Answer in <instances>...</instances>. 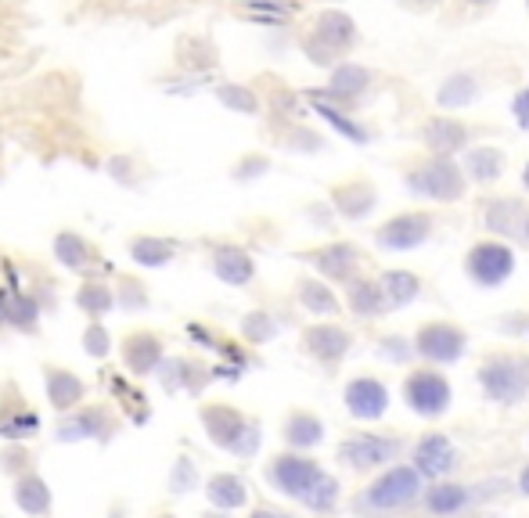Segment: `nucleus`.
<instances>
[{
	"label": "nucleus",
	"mask_w": 529,
	"mask_h": 518,
	"mask_svg": "<svg viewBox=\"0 0 529 518\" xmlns=\"http://www.w3.org/2000/svg\"><path fill=\"white\" fill-rule=\"evenodd\" d=\"M202 425H206L209 439H213L216 447L231 450L238 457H252L260 450V425L249 421L242 411H234L227 403H206L202 411H198Z\"/></svg>",
	"instance_id": "f257e3e1"
},
{
	"label": "nucleus",
	"mask_w": 529,
	"mask_h": 518,
	"mask_svg": "<svg viewBox=\"0 0 529 518\" xmlns=\"http://www.w3.org/2000/svg\"><path fill=\"white\" fill-rule=\"evenodd\" d=\"M486 396L497 403H519L529 393V360L515 353H497L479 367Z\"/></svg>",
	"instance_id": "f03ea898"
},
{
	"label": "nucleus",
	"mask_w": 529,
	"mask_h": 518,
	"mask_svg": "<svg viewBox=\"0 0 529 518\" xmlns=\"http://www.w3.org/2000/svg\"><path fill=\"white\" fill-rule=\"evenodd\" d=\"M267 479H270V486H274L278 493H285V497L306 501V497H310V490H314V486L324 479V468L317 465V461H310V457L281 454V457H274V461H270Z\"/></svg>",
	"instance_id": "7ed1b4c3"
},
{
	"label": "nucleus",
	"mask_w": 529,
	"mask_h": 518,
	"mask_svg": "<svg viewBox=\"0 0 529 518\" xmlns=\"http://www.w3.org/2000/svg\"><path fill=\"white\" fill-rule=\"evenodd\" d=\"M422 490V472L418 468H389L378 483H371V490L364 493V504L375 511H389V508H404L418 497Z\"/></svg>",
	"instance_id": "20e7f679"
},
{
	"label": "nucleus",
	"mask_w": 529,
	"mask_h": 518,
	"mask_svg": "<svg viewBox=\"0 0 529 518\" xmlns=\"http://www.w3.org/2000/svg\"><path fill=\"white\" fill-rule=\"evenodd\" d=\"M404 396L407 407H414L425 418H436V414H443L450 407V385L436 371H414V375H407Z\"/></svg>",
	"instance_id": "39448f33"
},
{
	"label": "nucleus",
	"mask_w": 529,
	"mask_h": 518,
	"mask_svg": "<svg viewBox=\"0 0 529 518\" xmlns=\"http://www.w3.org/2000/svg\"><path fill=\"white\" fill-rule=\"evenodd\" d=\"M116 429V418L108 407H76L58 425V443H80V439H108Z\"/></svg>",
	"instance_id": "423d86ee"
},
{
	"label": "nucleus",
	"mask_w": 529,
	"mask_h": 518,
	"mask_svg": "<svg viewBox=\"0 0 529 518\" xmlns=\"http://www.w3.org/2000/svg\"><path fill=\"white\" fill-rule=\"evenodd\" d=\"M400 454V439H382V436H353L339 447V461L350 468H375L386 465Z\"/></svg>",
	"instance_id": "0eeeda50"
},
{
	"label": "nucleus",
	"mask_w": 529,
	"mask_h": 518,
	"mask_svg": "<svg viewBox=\"0 0 529 518\" xmlns=\"http://www.w3.org/2000/svg\"><path fill=\"white\" fill-rule=\"evenodd\" d=\"M512 267H515V259L508 245L483 242L468 252V274L476 277L479 285H501L504 277L512 274Z\"/></svg>",
	"instance_id": "6e6552de"
},
{
	"label": "nucleus",
	"mask_w": 529,
	"mask_h": 518,
	"mask_svg": "<svg viewBox=\"0 0 529 518\" xmlns=\"http://www.w3.org/2000/svg\"><path fill=\"white\" fill-rule=\"evenodd\" d=\"M119 353H123V364L130 375H152V371H159V364H162V339L155 335V331L137 328L123 339Z\"/></svg>",
	"instance_id": "1a4fd4ad"
},
{
	"label": "nucleus",
	"mask_w": 529,
	"mask_h": 518,
	"mask_svg": "<svg viewBox=\"0 0 529 518\" xmlns=\"http://www.w3.org/2000/svg\"><path fill=\"white\" fill-rule=\"evenodd\" d=\"M414 349L429 360L450 364V360L461 357L465 335H461V328H454V324H425V328L418 331V339H414Z\"/></svg>",
	"instance_id": "9d476101"
},
{
	"label": "nucleus",
	"mask_w": 529,
	"mask_h": 518,
	"mask_svg": "<svg viewBox=\"0 0 529 518\" xmlns=\"http://www.w3.org/2000/svg\"><path fill=\"white\" fill-rule=\"evenodd\" d=\"M346 407H350L353 418H382L389 407V393L386 385L378 382V378H353L346 385Z\"/></svg>",
	"instance_id": "9b49d317"
},
{
	"label": "nucleus",
	"mask_w": 529,
	"mask_h": 518,
	"mask_svg": "<svg viewBox=\"0 0 529 518\" xmlns=\"http://www.w3.org/2000/svg\"><path fill=\"white\" fill-rule=\"evenodd\" d=\"M414 191H422V195L429 198H440V202H450V198H458L461 191H465V180H461V173L450 166V162H432V166H425L418 177L411 180Z\"/></svg>",
	"instance_id": "f8f14e48"
},
{
	"label": "nucleus",
	"mask_w": 529,
	"mask_h": 518,
	"mask_svg": "<svg viewBox=\"0 0 529 518\" xmlns=\"http://www.w3.org/2000/svg\"><path fill=\"white\" fill-rule=\"evenodd\" d=\"M429 216L425 213H407V216H396L389 220L382 231H378V245H386V249H414V245H422L429 238Z\"/></svg>",
	"instance_id": "ddd939ff"
},
{
	"label": "nucleus",
	"mask_w": 529,
	"mask_h": 518,
	"mask_svg": "<svg viewBox=\"0 0 529 518\" xmlns=\"http://www.w3.org/2000/svg\"><path fill=\"white\" fill-rule=\"evenodd\" d=\"M44 385H47V400H51L54 411H76V407H83V382L80 375H72V371H65V367H47L44 371Z\"/></svg>",
	"instance_id": "4468645a"
},
{
	"label": "nucleus",
	"mask_w": 529,
	"mask_h": 518,
	"mask_svg": "<svg viewBox=\"0 0 529 518\" xmlns=\"http://www.w3.org/2000/svg\"><path fill=\"white\" fill-rule=\"evenodd\" d=\"M414 461H418L414 468H418L422 475H447V472H454V465H458V454H454L447 436L432 432V436H425L422 443H418Z\"/></svg>",
	"instance_id": "2eb2a0df"
},
{
	"label": "nucleus",
	"mask_w": 529,
	"mask_h": 518,
	"mask_svg": "<svg viewBox=\"0 0 529 518\" xmlns=\"http://www.w3.org/2000/svg\"><path fill=\"white\" fill-rule=\"evenodd\" d=\"M40 432V414L22 396L0 403V439H29Z\"/></svg>",
	"instance_id": "dca6fc26"
},
{
	"label": "nucleus",
	"mask_w": 529,
	"mask_h": 518,
	"mask_svg": "<svg viewBox=\"0 0 529 518\" xmlns=\"http://www.w3.org/2000/svg\"><path fill=\"white\" fill-rule=\"evenodd\" d=\"M303 346L306 353H314L317 360H339L346 349H350V335L342 328H335V324H317V328H310L303 335Z\"/></svg>",
	"instance_id": "f3484780"
},
{
	"label": "nucleus",
	"mask_w": 529,
	"mask_h": 518,
	"mask_svg": "<svg viewBox=\"0 0 529 518\" xmlns=\"http://www.w3.org/2000/svg\"><path fill=\"white\" fill-rule=\"evenodd\" d=\"M15 504L26 511V515L40 518L51 511V490H47V483L36 472H22L15 483Z\"/></svg>",
	"instance_id": "a211bd4d"
},
{
	"label": "nucleus",
	"mask_w": 529,
	"mask_h": 518,
	"mask_svg": "<svg viewBox=\"0 0 529 518\" xmlns=\"http://www.w3.org/2000/svg\"><path fill=\"white\" fill-rule=\"evenodd\" d=\"M213 270H216V277H220V281H227V285H249L252 274H256L249 252L234 249V245H227V249H216Z\"/></svg>",
	"instance_id": "6ab92c4d"
},
{
	"label": "nucleus",
	"mask_w": 529,
	"mask_h": 518,
	"mask_svg": "<svg viewBox=\"0 0 529 518\" xmlns=\"http://www.w3.org/2000/svg\"><path fill=\"white\" fill-rule=\"evenodd\" d=\"M206 497H209V504H213V508L234 511V508H242V504L249 501V490H245V483L238 479V475L220 472V475H213V479L206 483Z\"/></svg>",
	"instance_id": "aec40b11"
},
{
	"label": "nucleus",
	"mask_w": 529,
	"mask_h": 518,
	"mask_svg": "<svg viewBox=\"0 0 529 518\" xmlns=\"http://www.w3.org/2000/svg\"><path fill=\"white\" fill-rule=\"evenodd\" d=\"M54 259L69 270H83V274L94 270V249L76 231H62L54 238Z\"/></svg>",
	"instance_id": "412c9836"
},
{
	"label": "nucleus",
	"mask_w": 529,
	"mask_h": 518,
	"mask_svg": "<svg viewBox=\"0 0 529 518\" xmlns=\"http://www.w3.org/2000/svg\"><path fill=\"white\" fill-rule=\"evenodd\" d=\"M324 436V425L310 411H292L285 421V443L288 447H317Z\"/></svg>",
	"instance_id": "4be33fe9"
},
{
	"label": "nucleus",
	"mask_w": 529,
	"mask_h": 518,
	"mask_svg": "<svg viewBox=\"0 0 529 518\" xmlns=\"http://www.w3.org/2000/svg\"><path fill=\"white\" fill-rule=\"evenodd\" d=\"M130 256L141 263V267H162V263H170L173 256H177V242H170V238H134L130 242Z\"/></svg>",
	"instance_id": "5701e85b"
},
{
	"label": "nucleus",
	"mask_w": 529,
	"mask_h": 518,
	"mask_svg": "<svg viewBox=\"0 0 529 518\" xmlns=\"http://www.w3.org/2000/svg\"><path fill=\"white\" fill-rule=\"evenodd\" d=\"M195 367H191V360H180V357H166L159 364V382L166 385V393H180V389H188V393H195L198 385L195 375H191Z\"/></svg>",
	"instance_id": "b1692460"
},
{
	"label": "nucleus",
	"mask_w": 529,
	"mask_h": 518,
	"mask_svg": "<svg viewBox=\"0 0 529 518\" xmlns=\"http://www.w3.org/2000/svg\"><path fill=\"white\" fill-rule=\"evenodd\" d=\"M76 306H80L87 317H105L112 306H116V292L108 285H101V281H90V285H83L80 292H76Z\"/></svg>",
	"instance_id": "393cba45"
},
{
	"label": "nucleus",
	"mask_w": 529,
	"mask_h": 518,
	"mask_svg": "<svg viewBox=\"0 0 529 518\" xmlns=\"http://www.w3.org/2000/svg\"><path fill=\"white\" fill-rule=\"evenodd\" d=\"M314 263L328 277H346L353 267H357V249H350V245H328L324 252H317Z\"/></svg>",
	"instance_id": "a878e982"
},
{
	"label": "nucleus",
	"mask_w": 529,
	"mask_h": 518,
	"mask_svg": "<svg viewBox=\"0 0 529 518\" xmlns=\"http://www.w3.org/2000/svg\"><path fill=\"white\" fill-rule=\"evenodd\" d=\"M425 141L436 148V152H454L465 144V126L450 123V119H436V123L425 126Z\"/></svg>",
	"instance_id": "bb28decb"
},
{
	"label": "nucleus",
	"mask_w": 529,
	"mask_h": 518,
	"mask_svg": "<svg viewBox=\"0 0 529 518\" xmlns=\"http://www.w3.org/2000/svg\"><path fill=\"white\" fill-rule=\"evenodd\" d=\"M472 501H476V497H472L465 486H436V490L429 493V508L436 511V515H458V511L468 508Z\"/></svg>",
	"instance_id": "cd10ccee"
},
{
	"label": "nucleus",
	"mask_w": 529,
	"mask_h": 518,
	"mask_svg": "<svg viewBox=\"0 0 529 518\" xmlns=\"http://www.w3.org/2000/svg\"><path fill=\"white\" fill-rule=\"evenodd\" d=\"M382 292H386L389 303H411L414 295H418V277L404 274V270H389L382 274Z\"/></svg>",
	"instance_id": "c85d7f7f"
},
{
	"label": "nucleus",
	"mask_w": 529,
	"mask_h": 518,
	"mask_svg": "<svg viewBox=\"0 0 529 518\" xmlns=\"http://www.w3.org/2000/svg\"><path fill=\"white\" fill-rule=\"evenodd\" d=\"M386 292H382V285H364V281H357V285H350V306L360 313V317H375L382 306H386Z\"/></svg>",
	"instance_id": "c756f323"
},
{
	"label": "nucleus",
	"mask_w": 529,
	"mask_h": 518,
	"mask_svg": "<svg viewBox=\"0 0 529 518\" xmlns=\"http://www.w3.org/2000/svg\"><path fill=\"white\" fill-rule=\"evenodd\" d=\"M465 166L476 180H494V177H501L504 159L494 152V148H476V152H468Z\"/></svg>",
	"instance_id": "7c9ffc66"
},
{
	"label": "nucleus",
	"mask_w": 529,
	"mask_h": 518,
	"mask_svg": "<svg viewBox=\"0 0 529 518\" xmlns=\"http://www.w3.org/2000/svg\"><path fill=\"white\" fill-rule=\"evenodd\" d=\"M299 303H303L310 313H328V317L339 310L335 295L328 292L324 285H317V281H303V285H299Z\"/></svg>",
	"instance_id": "2f4dec72"
},
{
	"label": "nucleus",
	"mask_w": 529,
	"mask_h": 518,
	"mask_svg": "<svg viewBox=\"0 0 529 518\" xmlns=\"http://www.w3.org/2000/svg\"><path fill=\"white\" fill-rule=\"evenodd\" d=\"M317 33H321L328 44L342 47L353 40V22L346 15H339V11H328V15H321V22H317Z\"/></svg>",
	"instance_id": "473e14b6"
},
{
	"label": "nucleus",
	"mask_w": 529,
	"mask_h": 518,
	"mask_svg": "<svg viewBox=\"0 0 529 518\" xmlns=\"http://www.w3.org/2000/svg\"><path fill=\"white\" fill-rule=\"evenodd\" d=\"M335 198H339V209L346 216H364L371 209V188H364V184H353V188H346V191H335Z\"/></svg>",
	"instance_id": "72a5a7b5"
},
{
	"label": "nucleus",
	"mask_w": 529,
	"mask_h": 518,
	"mask_svg": "<svg viewBox=\"0 0 529 518\" xmlns=\"http://www.w3.org/2000/svg\"><path fill=\"white\" fill-rule=\"evenodd\" d=\"M335 501H339V483H335L332 475H324L321 483L310 490V497H306V508L310 511H332L335 508Z\"/></svg>",
	"instance_id": "f704fd0d"
},
{
	"label": "nucleus",
	"mask_w": 529,
	"mask_h": 518,
	"mask_svg": "<svg viewBox=\"0 0 529 518\" xmlns=\"http://www.w3.org/2000/svg\"><path fill=\"white\" fill-rule=\"evenodd\" d=\"M476 98V83L468 80V76H454L447 87L440 90V105H465V101Z\"/></svg>",
	"instance_id": "c9c22d12"
},
{
	"label": "nucleus",
	"mask_w": 529,
	"mask_h": 518,
	"mask_svg": "<svg viewBox=\"0 0 529 518\" xmlns=\"http://www.w3.org/2000/svg\"><path fill=\"white\" fill-rule=\"evenodd\" d=\"M83 349H87L90 357L101 360L108 357V349H112V335H108V328L101 321H94L87 331H83Z\"/></svg>",
	"instance_id": "e433bc0d"
},
{
	"label": "nucleus",
	"mask_w": 529,
	"mask_h": 518,
	"mask_svg": "<svg viewBox=\"0 0 529 518\" xmlns=\"http://www.w3.org/2000/svg\"><path fill=\"white\" fill-rule=\"evenodd\" d=\"M364 83H368V72L360 69V65H346V69L335 72L332 94H353V90H360Z\"/></svg>",
	"instance_id": "4c0bfd02"
},
{
	"label": "nucleus",
	"mask_w": 529,
	"mask_h": 518,
	"mask_svg": "<svg viewBox=\"0 0 529 518\" xmlns=\"http://www.w3.org/2000/svg\"><path fill=\"white\" fill-rule=\"evenodd\" d=\"M195 483H198L195 461L180 457L177 465H173V472H170V490H173V493H188V490H195Z\"/></svg>",
	"instance_id": "58836bf2"
},
{
	"label": "nucleus",
	"mask_w": 529,
	"mask_h": 518,
	"mask_svg": "<svg viewBox=\"0 0 529 518\" xmlns=\"http://www.w3.org/2000/svg\"><path fill=\"white\" fill-rule=\"evenodd\" d=\"M242 331H245V339L249 342H267V339H274V321H270L267 313H249L245 317V324H242Z\"/></svg>",
	"instance_id": "ea45409f"
},
{
	"label": "nucleus",
	"mask_w": 529,
	"mask_h": 518,
	"mask_svg": "<svg viewBox=\"0 0 529 518\" xmlns=\"http://www.w3.org/2000/svg\"><path fill=\"white\" fill-rule=\"evenodd\" d=\"M216 94H220V101H224V105H231V108H238V112H256V98H252L249 90L245 87H234V83H224V87L216 90Z\"/></svg>",
	"instance_id": "a19ab883"
},
{
	"label": "nucleus",
	"mask_w": 529,
	"mask_h": 518,
	"mask_svg": "<svg viewBox=\"0 0 529 518\" xmlns=\"http://www.w3.org/2000/svg\"><path fill=\"white\" fill-rule=\"evenodd\" d=\"M512 216H522L519 202H497V206L490 209V224H494L497 231H504V234H515V231H519V224H512Z\"/></svg>",
	"instance_id": "79ce46f5"
},
{
	"label": "nucleus",
	"mask_w": 529,
	"mask_h": 518,
	"mask_svg": "<svg viewBox=\"0 0 529 518\" xmlns=\"http://www.w3.org/2000/svg\"><path fill=\"white\" fill-rule=\"evenodd\" d=\"M317 112H321V116L328 119V123H332L335 130H339V134H346V137H350V141H357V144H364V141H368V134H364V130H360L357 123H350V119H342V112H335V108H328V105H317Z\"/></svg>",
	"instance_id": "37998d69"
},
{
	"label": "nucleus",
	"mask_w": 529,
	"mask_h": 518,
	"mask_svg": "<svg viewBox=\"0 0 529 518\" xmlns=\"http://www.w3.org/2000/svg\"><path fill=\"white\" fill-rule=\"evenodd\" d=\"M148 306V295H144V285H134V281H123V310H144Z\"/></svg>",
	"instance_id": "c03bdc74"
},
{
	"label": "nucleus",
	"mask_w": 529,
	"mask_h": 518,
	"mask_svg": "<svg viewBox=\"0 0 529 518\" xmlns=\"http://www.w3.org/2000/svg\"><path fill=\"white\" fill-rule=\"evenodd\" d=\"M515 116H519V126L529 130V90H522L519 98H515Z\"/></svg>",
	"instance_id": "a18cd8bd"
},
{
	"label": "nucleus",
	"mask_w": 529,
	"mask_h": 518,
	"mask_svg": "<svg viewBox=\"0 0 529 518\" xmlns=\"http://www.w3.org/2000/svg\"><path fill=\"white\" fill-rule=\"evenodd\" d=\"M249 518H292V515H285V511H274V508H256Z\"/></svg>",
	"instance_id": "49530a36"
},
{
	"label": "nucleus",
	"mask_w": 529,
	"mask_h": 518,
	"mask_svg": "<svg viewBox=\"0 0 529 518\" xmlns=\"http://www.w3.org/2000/svg\"><path fill=\"white\" fill-rule=\"evenodd\" d=\"M519 490H522V493H526V497H529V465H526V472L519 475Z\"/></svg>",
	"instance_id": "de8ad7c7"
},
{
	"label": "nucleus",
	"mask_w": 529,
	"mask_h": 518,
	"mask_svg": "<svg viewBox=\"0 0 529 518\" xmlns=\"http://www.w3.org/2000/svg\"><path fill=\"white\" fill-rule=\"evenodd\" d=\"M522 180H526V188H529V166H526V173H522Z\"/></svg>",
	"instance_id": "09e8293b"
},
{
	"label": "nucleus",
	"mask_w": 529,
	"mask_h": 518,
	"mask_svg": "<svg viewBox=\"0 0 529 518\" xmlns=\"http://www.w3.org/2000/svg\"><path fill=\"white\" fill-rule=\"evenodd\" d=\"M206 518H227V511H224V515H206Z\"/></svg>",
	"instance_id": "8fccbe9b"
},
{
	"label": "nucleus",
	"mask_w": 529,
	"mask_h": 518,
	"mask_svg": "<svg viewBox=\"0 0 529 518\" xmlns=\"http://www.w3.org/2000/svg\"><path fill=\"white\" fill-rule=\"evenodd\" d=\"M476 4H486V0H476Z\"/></svg>",
	"instance_id": "3c124183"
},
{
	"label": "nucleus",
	"mask_w": 529,
	"mask_h": 518,
	"mask_svg": "<svg viewBox=\"0 0 529 518\" xmlns=\"http://www.w3.org/2000/svg\"><path fill=\"white\" fill-rule=\"evenodd\" d=\"M526 234H529V224H526Z\"/></svg>",
	"instance_id": "603ef678"
},
{
	"label": "nucleus",
	"mask_w": 529,
	"mask_h": 518,
	"mask_svg": "<svg viewBox=\"0 0 529 518\" xmlns=\"http://www.w3.org/2000/svg\"><path fill=\"white\" fill-rule=\"evenodd\" d=\"M0 518H4V515H0Z\"/></svg>",
	"instance_id": "864d4df0"
}]
</instances>
